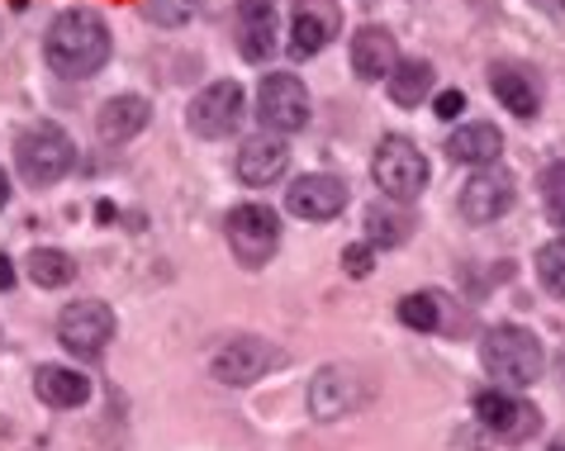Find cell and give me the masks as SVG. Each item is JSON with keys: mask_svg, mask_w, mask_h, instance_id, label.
Wrapping results in <instances>:
<instances>
[{"mask_svg": "<svg viewBox=\"0 0 565 451\" xmlns=\"http://www.w3.org/2000/svg\"><path fill=\"white\" fill-rule=\"evenodd\" d=\"M490 90L499 100H504V110L518 115V119H532L542 110L537 100V86H532V76L523 67H509V62H499V67H490Z\"/></svg>", "mask_w": 565, "mask_h": 451, "instance_id": "44dd1931", "label": "cell"}, {"mask_svg": "<svg viewBox=\"0 0 565 451\" xmlns=\"http://www.w3.org/2000/svg\"><path fill=\"white\" fill-rule=\"evenodd\" d=\"M43 57L57 76H96L109 62V24L100 20L90 6H72L62 10L49 24V39H43Z\"/></svg>", "mask_w": 565, "mask_h": 451, "instance_id": "6da1fadb", "label": "cell"}, {"mask_svg": "<svg viewBox=\"0 0 565 451\" xmlns=\"http://www.w3.org/2000/svg\"><path fill=\"white\" fill-rule=\"evenodd\" d=\"M552 451H565V442H556V447H552Z\"/></svg>", "mask_w": 565, "mask_h": 451, "instance_id": "836d02e7", "label": "cell"}, {"mask_svg": "<svg viewBox=\"0 0 565 451\" xmlns=\"http://www.w3.org/2000/svg\"><path fill=\"white\" fill-rule=\"evenodd\" d=\"M34 395L53 409H76L90 399V380L76 366H39L34 371Z\"/></svg>", "mask_w": 565, "mask_h": 451, "instance_id": "ffe728a7", "label": "cell"}, {"mask_svg": "<svg viewBox=\"0 0 565 451\" xmlns=\"http://www.w3.org/2000/svg\"><path fill=\"white\" fill-rule=\"evenodd\" d=\"M238 49H243L247 62L271 57V49H276V10H271V0H243V10H238Z\"/></svg>", "mask_w": 565, "mask_h": 451, "instance_id": "e0dca14e", "label": "cell"}, {"mask_svg": "<svg viewBox=\"0 0 565 451\" xmlns=\"http://www.w3.org/2000/svg\"><path fill=\"white\" fill-rule=\"evenodd\" d=\"M152 119V105L143 96H115L100 105L96 115V133L105 138V143H129L134 133H143Z\"/></svg>", "mask_w": 565, "mask_h": 451, "instance_id": "2e32d148", "label": "cell"}, {"mask_svg": "<svg viewBox=\"0 0 565 451\" xmlns=\"http://www.w3.org/2000/svg\"><path fill=\"white\" fill-rule=\"evenodd\" d=\"M371 261H375V247L371 243H352V247H342V271L348 276H371Z\"/></svg>", "mask_w": 565, "mask_h": 451, "instance_id": "f1b7e54d", "label": "cell"}, {"mask_svg": "<svg viewBox=\"0 0 565 451\" xmlns=\"http://www.w3.org/2000/svg\"><path fill=\"white\" fill-rule=\"evenodd\" d=\"M385 86H390V100H395V105H418V100H428V96H433V62H423V57L395 62V72L385 76Z\"/></svg>", "mask_w": 565, "mask_h": 451, "instance_id": "7402d4cb", "label": "cell"}, {"mask_svg": "<svg viewBox=\"0 0 565 451\" xmlns=\"http://www.w3.org/2000/svg\"><path fill=\"white\" fill-rule=\"evenodd\" d=\"M433 110H437V119H457L466 110V90H457V86L443 90V96L433 100Z\"/></svg>", "mask_w": 565, "mask_h": 451, "instance_id": "f546056e", "label": "cell"}, {"mask_svg": "<svg viewBox=\"0 0 565 451\" xmlns=\"http://www.w3.org/2000/svg\"><path fill=\"white\" fill-rule=\"evenodd\" d=\"M238 119H243V86L238 82L205 86L191 100V110H185V124H191V133H200V138H228L238 129Z\"/></svg>", "mask_w": 565, "mask_h": 451, "instance_id": "30bf717a", "label": "cell"}, {"mask_svg": "<svg viewBox=\"0 0 565 451\" xmlns=\"http://www.w3.org/2000/svg\"><path fill=\"white\" fill-rule=\"evenodd\" d=\"M480 362L499 385H509V390H527V385L542 376L546 352H542L537 333L518 329V323H499V329H490L484 342H480Z\"/></svg>", "mask_w": 565, "mask_h": 451, "instance_id": "7a4b0ae2", "label": "cell"}, {"mask_svg": "<svg viewBox=\"0 0 565 451\" xmlns=\"http://www.w3.org/2000/svg\"><path fill=\"white\" fill-rule=\"evenodd\" d=\"M476 418H480V428H490L494 438H504V442H523L542 428V414L532 409V404L504 395V390L476 395Z\"/></svg>", "mask_w": 565, "mask_h": 451, "instance_id": "4fadbf2b", "label": "cell"}, {"mask_svg": "<svg viewBox=\"0 0 565 451\" xmlns=\"http://www.w3.org/2000/svg\"><path fill=\"white\" fill-rule=\"evenodd\" d=\"M443 294L437 290H418V294H404L399 300V323L404 329H418V333H437L443 329Z\"/></svg>", "mask_w": 565, "mask_h": 451, "instance_id": "cb8c5ba5", "label": "cell"}, {"mask_svg": "<svg viewBox=\"0 0 565 451\" xmlns=\"http://www.w3.org/2000/svg\"><path fill=\"white\" fill-rule=\"evenodd\" d=\"M513 205V176H509V167H480L476 176H470L461 185V219L466 224H494L499 214H509Z\"/></svg>", "mask_w": 565, "mask_h": 451, "instance_id": "8fae6325", "label": "cell"}, {"mask_svg": "<svg viewBox=\"0 0 565 451\" xmlns=\"http://www.w3.org/2000/svg\"><path fill=\"white\" fill-rule=\"evenodd\" d=\"M371 385L356 366H323L319 376L309 380V414L319 423H333V418H348L366 404Z\"/></svg>", "mask_w": 565, "mask_h": 451, "instance_id": "5b68a950", "label": "cell"}, {"mask_svg": "<svg viewBox=\"0 0 565 451\" xmlns=\"http://www.w3.org/2000/svg\"><path fill=\"white\" fill-rule=\"evenodd\" d=\"M10 286H14V261L0 253V290H10Z\"/></svg>", "mask_w": 565, "mask_h": 451, "instance_id": "4dcf8cb0", "label": "cell"}, {"mask_svg": "<svg viewBox=\"0 0 565 451\" xmlns=\"http://www.w3.org/2000/svg\"><path fill=\"white\" fill-rule=\"evenodd\" d=\"M72 158H76L72 138L62 133L57 124H49V119L29 124V129L20 133V143H14V167H20V176L29 185H53V181H62L72 171Z\"/></svg>", "mask_w": 565, "mask_h": 451, "instance_id": "277c9868", "label": "cell"}, {"mask_svg": "<svg viewBox=\"0 0 565 451\" xmlns=\"http://www.w3.org/2000/svg\"><path fill=\"white\" fill-rule=\"evenodd\" d=\"M532 6L546 10V14H561V20H565V0H532Z\"/></svg>", "mask_w": 565, "mask_h": 451, "instance_id": "1f68e13d", "label": "cell"}, {"mask_svg": "<svg viewBox=\"0 0 565 451\" xmlns=\"http://www.w3.org/2000/svg\"><path fill=\"white\" fill-rule=\"evenodd\" d=\"M371 176H375V185H381L390 200H395V205H404V200H418L423 185H428V158L418 152L414 138L390 133V138L375 143Z\"/></svg>", "mask_w": 565, "mask_h": 451, "instance_id": "3957f363", "label": "cell"}, {"mask_svg": "<svg viewBox=\"0 0 565 451\" xmlns=\"http://www.w3.org/2000/svg\"><path fill=\"white\" fill-rule=\"evenodd\" d=\"M109 337H115V314H109V304H100V300H76V304L62 309L57 342L72 356H100L109 347Z\"/></svg>", "mask_w": 565, "mask_h": 451, "instance_id": "ba28073f", "label": "cell"}, {"mask_svg": "<svg viewBox=\"0 0 565 451\" xmlns=\"http://www.w3.org/2000/svg\"><path fill=\"white\" fill-rule=\"evenodd\" d=\"M342 34V6L338 0H295L290 20V57H313Z\"/></svg>", "mask_w": 565, "mask_h": 451, "instance_id": "7c38bea8", "label": "cell"}, {"mask_svg": "<svg viewBox=\"0 0 565 451\" xmlns=\"http://www.w3.org/2000/svg\"><path fill=\"white\" fill-rule=\"evenodd\" d=\"M395 62H399V49H395V34H390V29H381V24L356 29L352 72L361 76V82H385V76L395 72Z\"/></svg>", "mask_w": 565, "mask_h": 451, "instance_id": "9a60e30c", "label": "cell"}, {"mask_svg": "<svg viewBox=\"0 0 565 451\" xmlns=\"http://www.w3.org/2000/svg\"><path fill=\"white\" fill-rule=\"evenodd\" d=\"M143 14L162 29H181L185 20L200 14V0H143Z\"/></svg>", "mask_w": 565, "mask_h": 451, "instance_id": "484cf974", "label": "cell"}, {"mask_svg": "<svg viewBox=\"0 0 565 451\" xmlns=\"http://www.w3.org/2000/svg\"><path fill=\"white\" fill-rule=\"evenodd\" d=\"M257 115H262L266 129H276V133L305 129V124H309V90H305V82H300V76H290V72L262 76Z\"/></svg>", "mask_w": 565, "mask_h": 451, "instance_id": "52a82bcc", "label": "cell"}, {"mask_svg": "<svg viewBox=\"0 0 565 451\" xmlns=\"http://www.w3.org/2000/svg\"><path fill=\"white\" fill-rule=\"evenodd\" d=\"M24 267H29V281H34L39 290H62L76 276V261L62 253V247H34Z\"/></svg>", "mask_w": 565, "mask_h": 451, "instance_id": "603a6c76", "label": "cell"}, {"mask_svg": "<svg viewBox=\"0 0 565 451\" xmlns=\"http://www.w3.org/2000/svg\"><path fill=\"white\" fill-rule=\"evenodd\" d=\"M286 162H290V148L280 143V138L257 133V138H247L243 152H238V176L247 185H271L280 171H286Z\"/></svg>", "mask_w": 565, "mask_h": 451, "instance_id": "ac0fdd59", "label": "cell"}, {"mask_svg": "<svg viewBox=\"0 0 565 451\" xmlns=\"http://www.w3.org/2000/svg\"><path fill=\"white\" fill-rule=\"evenodd\" d=\"M542 205H546V219L556 228H565V158L546 167L542 176Z\"/></svg>", "mask_w": 565, "mask_h": 451, "instance_id": "4316f807", "label": "cell"}, {"mask_svg": "<svg viewBox=\"0 0 565 451\" xmlns=\"http://www.w3.org/2000/svg\"><path fill=\"white\" fill-rule=\"evenodd\" d=\"M6 205H10V176L0 171V210H6Z\"/></svg>", "mask_w": 565, "mask_h": 451, "instance_id": "d6a6232c", "label": "cell"}, {"mask_svg": "<svg viewBox=\"0 0 565 451\" xmlns=\"http://www.w3.org/2000/svg\"><path fill=\"white\" fill-rule=\"evenodd\" d=\"M499 152H504V133H499L494 124H461V129L447 138V158L466 162V167H490V162H499Z\"/></svg>", "mask_w": 565, "mask_h": 451, "instance_id": "d6986e66", "label": "cell"}, {"mask_svg": "<svg viewBox=\"0 0 565 451\" xmlns=\"http://www.w3.org/2000/svg\"><path fill=\"white\" fill-rule=\"evenodd\" d=\"M286 210L300 214V219H338L342 210H348V185H342L338 176H328V171H309V176H300L286 191Z\"/></svg>", "mask_w": 565, "mask_h": 451, "instance_id": "5bb4252c", "label": "cell"}, {"mask_svg": "<svg viewBox=\"0 0 565 451\" xmlns=\"http://www.w3.org/2000/svg\"><path fill=\"white\" fill-rule=\"evenodd\" d=\"M409 214L404 210H390V205H371L366 210V243L371 247H399L409 238Z\"/></svg>", "mask_w": 565, "mask_h": 451, "instance_id": "d4e9b609", "label": "cell"}, {"mask_svg": "<svg viewBox=\"0 0 565 451\" xmlns=\"http://www.w3.org/2000/svg\"><path fill=\"white\" fill-rule=\"evenodd\" d=\"M271 366H280V352L262 337H233L210 356V371H214L218 385H253Z\"/></svg>", "mask_w": 565, "mask_h": 451, "instance_id": "9c48e42d", "label": "cell"}, {"mask_svg": "<svg viewBox=\"0 0 565 451\" xmlns=\"http://www.w3.org/2000/svg\"><path fill=\"white\" fill-rule=\"evenodd\" d=\"M537 276H542V286H546V290L565 300V238L546 243L542 253H537Z\"/></svg>", "mask_w": 565, "mask_h": 451, "instance_id": "83f0119b", "label": "cell"}, {"mask_svg": "<svg viewBox=\"0 0 565 451\" xmlns=\"http://www.w3.org/2000/svg\"><path fill=\"white\" fill-rule=\"evenodd\" d=\"M224 228H228V247L238 257V267H266L280 243V219L266 205H238Z\"/></svg>", "mask_w": 565, "mask_h": 451, "instance_id": "8992f818", "label": "cell"}]
</instances>
